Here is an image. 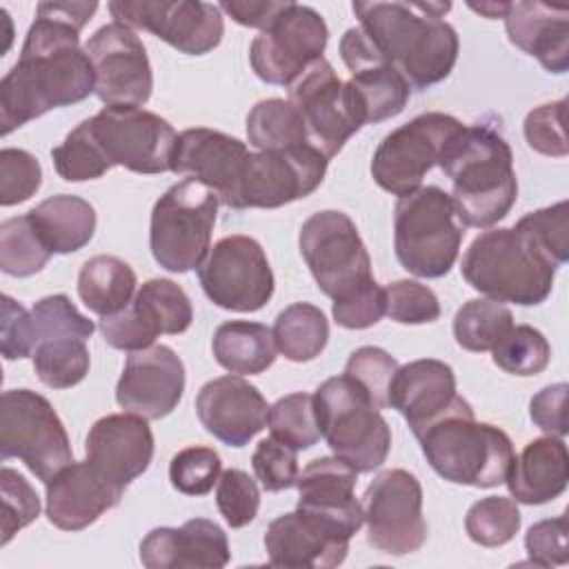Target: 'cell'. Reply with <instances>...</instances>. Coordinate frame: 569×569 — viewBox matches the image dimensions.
Wrapping results in <instances>:
<instances>
[{
    "mask_svg": "<svg viewBox=\"0 0 569 569\" xmlns=\"http://www.w3.org/2000/svg\"><path fill=\"white\" fill-rule=\"evenodd\" d=\"M78 33L80 29L58 18L47 2L36 7L20 58L0 82L2 136L96 93V73Z\"/></svg>",
    "mask_w": 569,
    "mask_h": 569,
    "instance_id": "1",
    "label": "cell"
},
{
    "mask_svg": "<svg viewBox=\"0 0 569 569\" xmlns=\"http://www.w3.org/2000/svg\"><path fill=\"white\" fill-rule=\"evenodd\" d=\"M358 27L378 53L409 82L425 91L442 82L456 67L460 40L445 22L451 2H353Z\"/></svg>",
    "mask_w": 569,
    "mask_h": 569,
    "instance_id": "2",
    "label": "cell"
},
{
    "mask_svg": "<svg viewBox=\"0 0 569 569\" xmlns=\"http://www.w3.org/2000/svg\"><path fill=\"white\" fill-rule=\"evenodd\" d=\"M438 167L451 180V200L465 227L489 229L516 204L513 153L491 124H462L445 142Z\"/></svg>",
    "mask_w": 569,
    "mask_h": 569,
    "instance_id": "3",
    "label": "cell"
},
{
    "mask_svg": "<svg viewBox=\"0 0 569 569\" xmlns=\"http://www.w3.org/2000/svg\"><path fill=\"white\" fill-rule=\"evenodd\" d=\"M413 436L431 469L453 485L498 487L507 480L516 458L511 438L496 425L478 422L460 393Z\"/></svg>",
    "mask_w": 569,
    "mask_h": 569,
    "instance_id": "4",
    "label": "cell"
},
{
    "mask_svg": "<svg viewBox=\"0 0 569 569\" xmlns=\"http://www.w3.org/2000/svg\"><path fill=\"white\" fill-rule=\"evenodd\" d=\"M462 278L498 302L533 307L549 298L558 267L520 229L482 231L465 251Z\"/></svg>",
    "mask_w": 569,
    "mask_h": 569,
    "instance_id": "5",
    "label": "cell"
},
{
    "mask_svg": "<svg viewBox=\"0 0 569 569\" xmlns=\"http://www.w3.org/2000/svg\"><path fill=\"white\" fill-rule=\"evenodd\" d=\"M465 224L451 196L440 187H420L398 198L393 209V249L398 262L418 278H442L458 260Z\"/></svg>",
    "mask_w": 569,
    "mask_h": 569,
    "instance_id": "6",
    "label": "cell"
},
{
    "mask_svg": "<svg viewBox=\"0 0 569 569\" xmlns=\"http://www.w3.org/2000/svg\"><path fill=\"white\" fill-rule=\"evenodd\" d=\"M313 402L320 436L340 460L358 473L382 467L391 449V429L356 380L345 373L327 378Z\"/></svg>",
    "mask_w": 569,
    "mask_h": 569,
    "instance_id": "7",
    "label": "cell"
},
{
    "mask_svg": "<svg viewBox=\"0 0 569 569\" xmlns=\"http://www.w3.org/2000/svg\"><path fill=\"white\" fill-rule=\"evenodd\" d=\"M218 204L216 191L193 178L171 184L151 211L149 247L153 260L171 273L198 269L211 249Z\"/></svg>",
    "mask_w": 569,
    "mask_h": 569,
    "instance_id": "8",
    "label": "cell"
},
{
    "mask_svg": "<svg viewBox=\"0 0 569 569\" xmlns=\"http://www.w3.org/2000/svg\"><path fill=\"white\" fill-rule=\"evenodd\" d=\"M298 247L318 289L333 302H347L376 282L369 251L342 211L311 213L300 227Z\"/></svg>",
    "mask_w": 569,
    "mask_h": 569,
    "instance_id": "9",
    "label": "cell"
},
{
    "mask_svg": "<svg viewBox=\"0 0 569 569\" xmlns=\"http://www.w3.org/2000/svg\"><path fill=\"white\" fill-rule=\"evenodd\" d=\"M0 456L18 458L42 482L73 462L67 429L51 402L31 389H7L0 400Z\"/></svg>",
    "mask_w": 569,
    "mask_h": 569,
    "instance_id": "10",
    "label": "cell"
},
{
    "mask_svg": "<svg viewBox=\"0 0 569 569\" xmlns=\"http://www.w3.org/2000/svg\"><path fill=\"white\" fill-rule=\"evenodd\" d=\"M104 164L136 173L171 171L178 133L153 111L142 107H102L82 120Z\"/></svg>",
    "mask_w": 569,
    "mask_h": 569,
    "instance_id": "11",
    "label": "cell"
},
{
    "mask_svg": "<svg viewBox=\"0 0 569 569\" xmlns=\"http://www.w3.org/2000/svg\"><path fill=\"white\" fill-rule=\"evenodd\" d=\"M204 296L220 309L251 313L273 296V271L258 240L236 233L218 240L198 267Z\"/></svg>",
    "mask_w": 569,
    "mask_h": 569,
    "instance_id": "12",
    "label": "cell"
},
{
    "mask_svg": "<svg viewBox=\"0 0 569 569\" xmlns=\"http://www.w3.org/2000/svg\"><path fill=\"white\" fill-rule=\"evenodd\" d=\"M462 127V122L442 111H427L400 124L382 138L371 158L373 182L402 198L420 189L422 178L438 164L445 142Z\"/></svg>",
    "mask_w": 569,
    "mask_h": 569,
    "instance_id": "13",
    "label": "cell"
},
{
    "mask_svg": "<svg viewBox=\"0 0 569 569\" xmlns=\"http://www.w3.org/2000/svg\"><path fill=\"white\" fill-rule=\"evenodd\" d=\"M367 542L389 556L418 551L427 540L420 480L407 469L380 471L362 496Z\"/></svg>",
    "mask_w": 569,
    "mask_h": 569,
    "instance_id": "14",
    "label": "cell"
},
{
    "mask_svg": "<svg viewBox=\"0 0 569 569\" xmlns=\"http://www.w3.org/2000/svg\"><path fill=\"white\" fill-rule=\"evenodd\" d=\"M329 40L325 18L307 4L289 2L287 9L260 31L249 49L253 73L267 84L289 87L302 71L322 58Z\"/></svg>",
    "mask_w": 569,
    "mask_h": 569,
    "instance_id": "15",
    "label": "cell"
},
{
    "mask_svg": "<svg viewBox=\"0 0 569 569\" xmlns=\"http://www.w3.org/2000/svg\"><path fill=\"white\" fill-rule=\"evenodd\" d=\"M287 89L289 102L302 116L309 142L327 160L338 156L345 142L365 124L347 82L340 80L325 56L309 64Z\"/></svg>",
    "mask_w": 569,
    "mask_h": 569,
    "instance_id": "16",
    "label": "cell"
},
{
    "mask_svg": "<svg viewBox=\"0 0 569 569\" xmlns=\"http://www.w3.org/2000/svg\"><path fill=\"white\" fill-rule=\"evenodd\" d=\"M116 22L142 29L187 56L213 51L224 33L218 4L200 0H116L107 4Z\"/></svg>",
    "mask_w": 569,
    "mask_h": 569,
    "instance_id": "17",
    "label": "cell"
},
{
    "mask_svg": "<svg viewBox=\"0 0 569 569\" xmlns=\"http://www.w3.org/2000/svg\"><path fill=\"white\" fill-rule=\"evenodd\" d=\"M327 164L313 144L249 153L233 209H276L307 198L322 184Z\"/></svg>",
    "mask_w": 569,
    "mask_h": 569,
    "instance_id": "18",
    "label": "cell"
},
{
    "mask_svg": "<svg viewBox=\"0 0 569 569\" xmlns=\"http://www.w3.org/2000/svg\"><path fill=\"white\" fill-rule=\"evenodd\" d=\"M191 320L193 307L184 289L173 280L153 278L136 291L122 311L104 316L98 329L109 347L131 353L151 347L160 333H184Z\"/></svg>",
    "mask_w": 569,
    "mask_h": 569,
    "instance_id": "19",
    "label": "cell"
},
{
    "mask_svg": "<svg viewBox=\"0 0 569 569\" xmlns=\"http://www.w3.org/2000/svg\"><path fill=\"white\" fill-rule=\"evenodd\" d=\"M96 73V96L107 107H142L151 98L153 73L140 36L122 24H102L84 44Z\"/></svg>",
    "mask_w": 569,
    "mask_h": 569,
    "instance_id": "20",
    "label": "cell"
},
{
    "mask_svg": "<svg viewBox=\"0 0 569 569\" xmlns=\"http://www.w3.org/2000/svg\"><path fill=\"white\" fill-rule=\"evenodd\" d=\"M340 58L351 78L347 87L356 100L362 122H382L402 113L409 102V82L378 53L360 27L340 38Z\"/></svg>",
    "mask_w": 569,
    "mask_h": 569,
    "instance_id": "21",
    "label": "cell"
},
{
    "mask_svg": "<svg viewBox=\"0 0 569 569\" xmlns=\"http://www.w3.org/2000/svg\"><path fill=\"white\" fill-rule=\"evenodd\" d=\"M184 391V365L167 345H151L127 356L116 385V402L144 420L169 416Z\"/></svg>",
    "mask_w": 569,
    "mask_h": 569,
    "instance_id": "22",
    "label": "cell"
},
{
    "mask_svg": "<svg viewBox=\"0 0 569 569\" xmlns=\"http://www.w3.org/2000/svg\"><path fill=\"white\" fill-rule=\"evenodd\" d=\"M84 456L102 480L124 493L151 465L153 433L149 420L129 411L98 418L87 433Z\"/></svg>",
    "mask_w": 569,
    "mask_h": 569,
    "instance_id": "23",
    "label": "cell"
},
{
    "mask_svg": "<svg viewBox=\"0 0 569 569\" xmlns=\"http://www.w3.org/2000/svg\"><path fill=\"white\" fill-rule=\"evenodd\" d=\"M351 536L329 518L296 511L278 516L264 533V551L276 567L331 569L345 562Z\"/></svg>",
    "mask_w": 569,
    "mask_h": 569,
    "instance_id": "24",
    "label": "cell"
},
{
    "mask_svg": "<svg viewBox=\"0 0 569 569\" xmlns=\"http://www.w3.org/2000/svg\"><path fill=\"white\" fill-rule=\"evenodd\" d=\"M249 149L242 140L216 129H184L176 138L171 171L207 184L229 209L236 204Z\"/></svg>",
    "mask_w": 569,
    "mask_h": 569,
    "instance_id": "25",
    "label": "cell"
},
{
    "mask_svg": "<svg viewBox=\"0 0 569 569\" xmlns=\"http://www.w3.org/2000/svg\"><path fill=\"white\" fill-rule=\"evenodd\" d=\"M96 325L78 311L64 293L40 298L31 309H24L11 296H2L0 349L7 360L31 358L33 349L56 336H76L89 340Z\"/></svg>",
    "mask_w": 569,
    "mask_h": 569,
    "instance_id": "26",
    "label": "cell"
},
{
    "mask_svg": "<svg viewBox=\"0 0 569 569\" xmlns=\"http://www.w3.org/2000/svg\"><path fill=\"white\" fill-rule=\"evenodd\" d=\"M196 413L207 433L229 447H244L267 427L269 405L258 387L229 373L200 387Z\"/></svg>",
    "mask_w": 569,
    "mask_h": 569,
    "instance_id": "27",
    "label": "cell"
},
{
    "mask_svg": "<svg viewBox=\"0 0 569 569\" xmlns=\"http://www.w3.org/2000/svg\"><path fill=\"white\" fill-rule=\"evenodd\" d=\"M229 558L227 533L207 518H191L182 527H156L140 542V562L147 569H220Z\"/></svg>",
    "mask_w": 569,
    "mask_h": 569,
    "instance_id": "28",
    "label": "cell"
},
{
    "mask_svg": "<svg viewBox=\"0 0 569 569\" xmlns=\"http://www.w3.org/2000/svg\"><path fill=\"white\" fill-rule=\"evenodd\" d=\"M44 485L47 518L62 531L87 529L122 500V491L102 480L87 460H73Z\"/></svg>",
    "mask_w": 569,
    "mask_h": 569,
    "instance_id": "29",
    "label": "cell"
},
{
    "mask_svg": "<svg viewBox=\"0 0 569 569\" xmlns=\"http://www.w3.org/2000/svg\"><path fill=\"white\" fill-rule=\"evenodd\" d=\"M356 482L358 471L338 456L316 458L298 473V509L329 518L353 536L365 522L362 502L353 493Z\"/></svg>",
    "mask_w": 569,
    "mask_h": 569,
    "instance_id": "30",
    "label": "cell"
},
{
    "mask_svg": "<svg viewBox=\"0 0 569 569\" xmlns=\"http://www.w3.org/2000/svg\"><path fill=\"white\" fill-rule=\"evenodd\" d=\"M505 29L518 49L533 56L549 73L569 69V7L540 0L509 2Z\"/></svg>",
    "mask_w": 569,
    "mask_h": 569,
    "instance_id": "31",
    "label": "cell"
},
{
    "mask_svg": "<svg viewBox=\"0 0 569 569\" xmlns=\"http://www.w3.org/2000/svg\"><path fill=\"white\" fill-rule=\"evenodd\" d=\"M456 396L453 369L442 360L420 358L398 367L389 391V407H393L416 433L438 418Z\"/></svg>",
    "mask_w": 569,
    "mask_h": 569,
    "instance_id": "32",
    "label": "cell"
},
{
    "mask_svg": "<svg viewBox=\"0 0 569 569\" xmlns=\"http://www.w3.org/2000/svg\"><path fill=\"white\" fill-rule=\"evenodd\" d=\"M569 480L567 445L558 436L536 438L513 458L505 485L516 502L545 505L565 493Z\"/></svg>",
    "mask_w": 569,
    "mask_h": 569,
    "instance_id": "33",
    "label": "cell"
},
{
    "mask_svg": "<svg viewBox=\"0 0 569 569\" xmlns=\"http://www.w3.org/2000/svg\"><path fill=\"white\" fill-rule=\"evenodd\" d=\"M51 253L80 251L96 231V209L80 196L58 193L27 213Z\"/></svg>",
    "mask_w": 569,
    "mask_h": 569,
    "instance_id": "34",
    "label": "cell"
},
{
    "mask_svg": "<svg viewBox=\"0 0 569 569\" xmlns=\"http://www.w3.org/2000/svg\"><path fill=\"white\" fill-rule=\"evenodd\" d=\"M211 351L216 362L236 376H256L276 362V342L267 325L249 320L222 322L213 338Z\"/></svg>",
    "mask_w": 569,
    "mask_h": 569,
    "instance_id": "35",
    "label": "cell"
},
{
    "mask_svg": "<svg viewBox=\"0 0 569 569\" xmlns=\"http://www.w3.org/2000/svg\"><path fill=\"white\" fill-rule=\"evenodd\" d=\"M136 293L133 269L116 256H93L78 273V296L100 318L122 311Z\"/></svg>",
    "mask_w": 569,
    "mask_h": 569,
    "instance_id": "36",
    "label": "cell"
},
{
    "mask_svg": "<svg viewBox=\"0 0 569 569\" xmlns=\"http://www.w3.org/2000/svg\"><path fill=\"white\" fill-rule=\"evenodd\" d=\"M276 349L291 362H309L322 353L329 340V322L316 305L293 302L273 322Z\"/></svg>",
    "mask_w": 569,
    "mask_h": 569,
    "instance_id": "37",
    "label": "cell"
},
{
    "mask_svg": "<svg viewBox=\"0 0 569 569\" xmlns=\"http://www.w3.org/2000/svg\"><path fill=\"white\" fill-rule=\"evenodd\" d=\"M247 140L258 151H287L311 144L298 109L282 98L260 100L247 113Z\"/></svg>",
    "mask_w": 569,
    "mask_h": 569,
    "instance_id": "38",
    "label": "cell"
},
{
    "mask_svg": "<svg viewBox=\"0 0 569 569\" xmlns=\"http://www.w3.org/2000/svg\"><path fill=\"white\" fill-rule=\"evenodd\" d=\"M513 327V313L498 300H467L453 316V338L467 351H491Z\"/></svg>",
    "mask_w": 569,
    "mask_h": 569,
    "instance_id": "39",
    "label": "cell"
},
{
    "mask_svg": "<svg viewBox=\"0 0 569 569\" xmlns=\"http://www.w3.org/2000/svg\"><path fill=\"white\" fill-rule=\"evenodd\" d=\"M38 380L51 389H71L89 373L87 340L56 336L42 340L31 353Z\"/></svg>",
    "mask_w": 569,
    "mask_h": 569,
    "instance_id": "40",
    "label": "cell"
},
{
    "mask_svg": "<svg viewBox=\"0 0 569 569\" xmlns=\"http://www.w3.org/2000/svg\"><path fill=\"white\" fill-rule=\"evenodd\" d=\"M51 256L53 253L27 213L0 224V269L7 276L29 278L42 271Z\"/></svg>",
    "mask_w": 569,
    "mask_h": 569,
    "instance_id": "41",
    "label": "cell"
},
{
    "mask_svg": "<svg viewBox=\"0 0 569 569\" xmlns=\"http://www.w3.org/2000/svg\"><path fill=\"white\" fill-rule=\"evenodd\" d=\"M267 427L271 438L293 451L311 449L320 440L313 393L296 391L269 407Z\"/></svg>",
    "mask_w": 569,
    "mask_h": 569,
    "instance_id": "42",
    "label": "cell"
},
{
    "mask_svg": "<svg viewBox=\"0 0 569 569\" xmlns=\"http://www.w3.org/2000/svg\"><path fill=\"white\" fill-rule=\"evenodd\" d=\"M467 536L480 547H502L520 529V509L513 498L487 496L476 500L465 516Z\"/></svg>",
    "mask_w": 569,
    "mask_h": 569,
    "instance_id": "43",
    "label": "cell"
},
{
    "mask_svg": "<svg viewBox=\"0 0 569 569\" xmlns=\"http://www.w3.org/2000/svg\"><path fill=\"white\" fill-rule=\"evenodd\" d=\"M493 365L511 376H538L547 369L551 360V347L542 331L518 325L507 331V336L491 349Z\"/></svg>",
    "mask_w": 569,
    "mask_h": 569,
    "instance_id": "44",
    "label": "cell"
},
{
    "mask_svg": "<svg viewBox=\"0 0 569 569\" xmlns=\"http://www.w3.org/2000/svg\"><path fill=\"white\" fill-rule=\"evenodd\" d=\"M516 229L527 233L556 264L562 267L569 258V204L560 200L551 207L536 209L516 222Z\"/></svg>",
    "mask_w": 569,
    "mask_h": 569,
    "instance_id": "45",
    "label": "cell"
},
{
    "mask_svg": "<svg viewBox=\"0 0 569 569\" xmlns=\"http://www.w3.org/2000/svg\"><path fill=\"white\" fill-rule=\"evenodd\" d=\"M396 358L380 349V347H360L356 349L347 365H345V376L356 380L369 396V400L376 405V409H387L389 407V391L393 376L398 371Z\"/></svg>",
    "mask_w": 569,
    "mask_h": 569,
    "instance_id": "46",
    "label": "cell"
},
{
    "mask_svg": "<svg viewBox=\"0 0 569 569\" xmlns=\"http://www.w3.org/2000/svg\"><path fill=\"white\" fill-rule=\"evenodd\" d=\"M51 160L58 176L67 182L96 180L109 171L102 156L98 153L84 122L67 133V138L51 149Z\"/></svg>",
    "mask_w": 569,
    "mask_h": 569,
    "instance_id": "47",
    "label": "cell"
},
{
    "mask_svg": "<svg viewBox=\"0 0 569 569\" xmlns=\"http://www.w3.org/2000/svg\"><path fill=\"white\" fill-rule=\"evenodd\" d=\"M222 473V462L211 447H184L169 462V480L184 496H207Z\"/></svg>",
    "mask_w": 569,
    "mask_h": 569,
    "instance_id": "48",
    "label": "cell"
},
{
    "mask_svg": "<svg viewBox=\"0 0 569 569\" xmlns=\"http://www.w3.org/2000/svg\"><path fill=\"white\" fill-rule=\"evenodd\" d=\"M216 505L231 529L247 527L260 507V489L242 469H224L216 487Z\"/></svg>",
    "mask_w": 569,
    "mask_h": 569,
    "instance_id": "49",
    "label": "cell"
},
{
    "mask_svg": "<svg viewBox=\"0 0 569 569\" xmlns=\"http://www.w3.org/2000/svg\"><path fill=\"white\" fill-rule=\"evenodd\" d=\"M387 311L393 322L425 325L440 318L438 296L418 280H393L385 287Z\"/></svg>",
    "mask_w": 569,
    "mask_h": 569,
    "instance_id": "50",
    "label": "cell"
},
{
    "mask_svg": "<svg viewBox=\"0 0 569 569\" xmlns=\"http://www.w3.org/2000/svg\"><path fill=\"white\" fill-rule=\"evenodd\" d=\"M42 184L38 158L24 149L4 147L0 151V204L13 207L29 200Z\"/></svg>",
    "mask_w": 569,
    "mask_h": 569,
    "instance_id": "51",
    "label": "cell"
},
{
    "mask_svg": "<svg viewBox=\"0 0 569 569\" xmlns=\"http://www.w3.org/2000/svg\"><path fill=\"white\" fill-rule=\"evenodd\" d=\"M0 491H2V545H7L20 529L31 525L40 513V498L33 487L13 471L2 467L0 471Z\"/></svg>",
    "mask_w": 569,
    "mask_h": 569,
    "instance_id": "52",
    "label": "cell"
},
{
    "mask_svg": "<svg viewBox=\"0 0 569 569\" xmlns=\"http://www.w3.org/2000/svg\"><path fill=\"white\" fill-rule=\"evenodd\" d=\"M565 100L547 102L531 109L525 118L522 131L527 144L551 158H565L569 153L567 136H565Z\"/></svg>",
    "mask_w": 569,
    "mask_h": 569,
    "instance_id": "53",
    "label": "cell"
},
{
    "mask_svg": "<svg viewBox=\"0 0 569 569\" xmlns=\"http://www.w3.org/2000/svg\"><path fill=\"white\" fill-rule=\"evenodd\" d=\"M253 473L264 491H284L296 487L298 480V458L296 451L284 447L282 442L273 438H264L258 442L253 456H251Z\"/></svg>",
    "mask_w": 569,
    "mask_h": 569,
    "instance_id": "54",
    "label": "cell"
},
{
    "mask_svg": "<svg viewBox=\"0 0 569 569\" xmlns=\"http://www.w3.org/2000/svg\"><path fill=\"white\" fill-rule=\"evenodd\" d=\"M525 549L538 567H560L569 562L567 545V516L547 518L529 527L525 536Z\"/></svg>",
    "mask_w": 569,
    "mask_h": 569,
    "instance_id": "55",
    "label": "cell"
},
{
    "mask_svg": "<svg viewBox=\"0 0 569 569\" xmlns=\"http://www.w3.org/2000/svg\"><path fill=\"white\" fill-rule=\"evenodd\" d=\"M387 311V300H385V287L373 282L369 289L358 293L356 298L347 302H333L331 316L333 320L345 327V329H369Z\"/></svg>",
    "mask_w": 569,
    "mask_h": 569,
    "instance_id": "56",
    "label": "cell"
},
{
    "mask_svg": "<svg viewBox=\"0 0 569 569\" xmlns=\"http://www.w3.org/2000/svg\"><path fill=\"white\" fill-rule=\"evenodd\" d=\"M567 393L569 387L565 382L549 385L540 389L531 402H529V416L538 429H542L547 436H567Z\"/></svg>",
    "mask_w": 569,
    "mask_h": 569,
    "instance_id": "57",
    "label": "cell"
},
{
    "mask_svg": "<svg viewBox=\"0 0 569 569\" xmlns=\"http://www.w3.org/2000/svg\"><path fill=\"white\" fill-rule=\"evenodd\" d=\"M291 0H222L218 7L233 22L264 31Z\"/></svg>",
    "mask_w": 569,
    "mask_h": 569,
    "instance_id": "58",
    "label": "cell"
},
{
    "mask_svg": "<svg viewBox=\"0 0 569 569\" xmlns=\"http://www.w3.org/2000/svg\"><path fill=\"white\" fill-rule=\"evenodd\" d=\"M469 9H473L476 13L489 18V20H496V18H505L507 9H509V2H469Z\"/></svg>",
    "mask_w": 569,
    "mask_h": 569,
    "instance_id": "59",
    "label": "cell"
}]
</instances>
